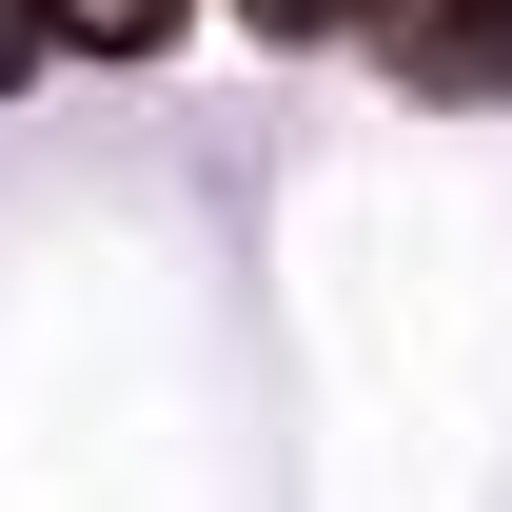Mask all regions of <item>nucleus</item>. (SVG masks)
<instances>
[{
    "label": "nucleus",
    "instance_id": "obj_2",
    "mask_svg": "<svg viewBox=\"0 0 512 512\" xmlns=\"http://www.w3.org/2000/svg\"><path fill=\"white\" fill-rule=\"evenodd\" d=\"M20 20H40V40H99V60H158V40H178V0H20Z\"/></svg>",
    "mask_w": 512,
    "mask_h": 512
},
{
    "label": "nucleus",
    "instance_id": "obj_1",
    "mask_svg": "<svg viewBox=\"0 0 512 512\" xmlns=\"http://www.w3.org/2000/svg\"><path fill=\"white\" fill-rule=\"evenodd\" d=\"M335 40H355V60H394V79H512L493 0H335Z\"/></svg>",
    "mask_w": 512,
    "mask_h": 512
},
{
    "label": "nucleus",
    "instance_id": "obj_3",
    "mask_svg": "<svg viewBox=\"0 0 512 512\" xmlns=\"http://www.w3.org/2000/svg\"><path fill=\"white\" fill-rule=\"evenodd\" d=\"M20 60H40V20H20V0H0V79H20Z\"/></svg>",
    "mask_w": 512,
    "mask_h": 512
}]
</instances>
